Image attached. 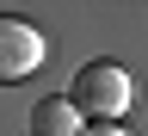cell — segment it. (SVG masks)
<instances>
[{
  "mask_svg": "<svg viewBox=\"0 0 148 136\" xmlns=\"http://www.w3.org/2000/svg\"><path fill=\"white\" fill-rule=\"evenodd\" d=\"M80 136H130L123 124H92V130H80Z\"/></svg>",
  "mask_w": 148,
  "mask_h": 136,
  "instance_id": "4",
  "label": "cell"
},
{
  "mask_svg": "<svg viewBox=\"0 0 148 136\" xmlns=\"http://www.w3.org/2000/svg\"><path fill=\"white\" fill-rule=\"evenodd\" d=\"M68 105L80 118H92V124H117L130 111V74H123V62H86L74 74V87H68Z\"/></svg>",
  "mask_w": 148,
  "mask_h": 136,
  "instance_id": "1",
  "label": "cell"
},
{
  "mask_svg": "<svg viewBox=\"0 0 148 136\" xmlns=\"http://www.w3.org/2000/svg\"><path fill=\"white\" fill-rule=\"evenodd\" d=\"M37 62H43V31L12 19V12H0V87L37 74Z\"/></svg>",
  "mask_w": 148,
  "mask_h": 136,
  "instance_id": "2",
  "label": "cell"
},
{
  "mask_svg": "<svg viewBox=\"0 0 148 136\" xmlns=\"http://www.w3.org/2000/svg\"><path fill=\"white\" fill-rule=\"evenodd\" d=\"M80 130H86V118L68 99H37L31 105V136H80Z\"/></svg>",
  "mask_w": 148,
  "mask_h": 136,
  "instance_id": "3",
  "label": "cell"
}]
</instances>
